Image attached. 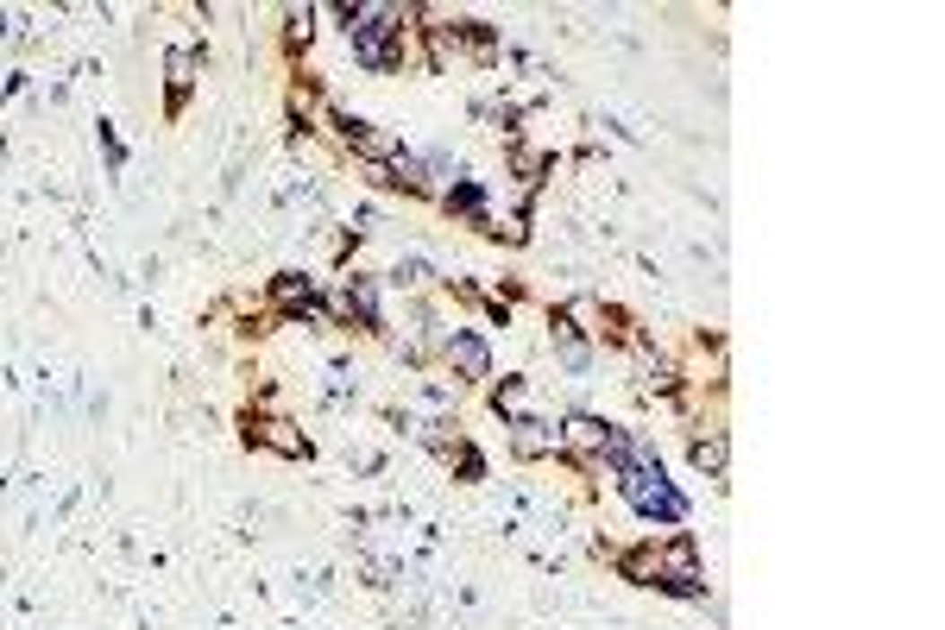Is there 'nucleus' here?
I'll return each instance as SVG.
<instances>
[{"instance_id":"1","label":"nucleus","mask_w":945,"mask_h":630,"mask_svg":"<svg viewBox=\"0 0 945 630\" xmlns=\"http://www.w3.org/2000/svg\"><path fill=\"white\" fill-rule=\"evenodd\" d=\"M448 360H454V366L467 372V379H486V366H492V360H486V341H479V335H454V341H448Z\"/></svg>"},{"instance_id":"2","label":"nucleus","mask_w":945,"mask_h":630,"mask_svg":"<svg viewBox=\"0 0 945 630\" xmlns=\"http://www.w3.org/2000/svg\"><path fill=\"white\" fill-rule=\"evenodd\" d=\"M277 302H284V309H315V290H309L302 277H277Z\"/></svg>"},{"instance_id":"3","label":"nucleus","mask_w":945,"mask_h":630,"mask_svg":"<svg viewBox=\"0 0 945 630\" xmlns=\"http://www.w3.org/2000/svg\"><path fill=\"white\" fill-rule=\"evenodd\" d=\"M561 435H542V423H517V454H542V448H555Z\"/></svg>"},{"instance_id":"4","label":"nucleus","mask_w":945,"mask_h":630,"mask_svg":"<svg viewBox=\"0 0 945 630\" xmlns=\"http://www.w3.org/2000/svg\"><path fill=\"white\" fill-rule=\"evenodd\" d=\"M694 460H700L706 473H719V467H725V435H713V442H694Z\"/></svg>"}]
</instances>
